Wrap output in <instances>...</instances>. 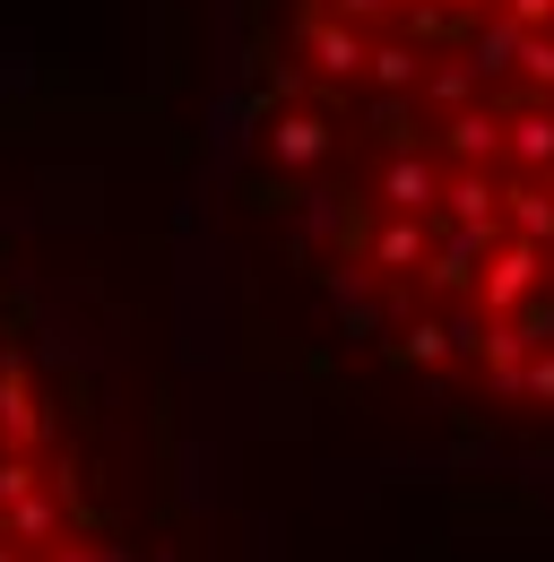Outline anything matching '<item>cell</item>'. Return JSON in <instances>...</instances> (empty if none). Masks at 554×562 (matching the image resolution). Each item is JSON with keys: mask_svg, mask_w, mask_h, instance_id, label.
<instances>
[{"mask_svg": "<svg viewBox=\"0 0 554 562\" xmlns=\"http://www.w3.org/2000/svg\"><path fill=\"white\" fill-rule=\"evenodd\" d=\"M217 216L321 398L554 468V0H234Z\"/></svg>", "mask_w": 554, "mask_h": 562, "instance_id": "cell-1", "label": "cell"}, {"mask_svg": "<svg viewBox=\"0 0 554 562\" xmlns=\"http://www.w3.org/2000/svg\"><path fill=\"white\" fill-rule=\"evenodd\" d=\"M0 562H208L122 294L18 191H0Z\"/></svg>", "mask_w": 554, "mask_h": 562, "instance_id": "cell-2", "label": "cell"}]
</instances>
